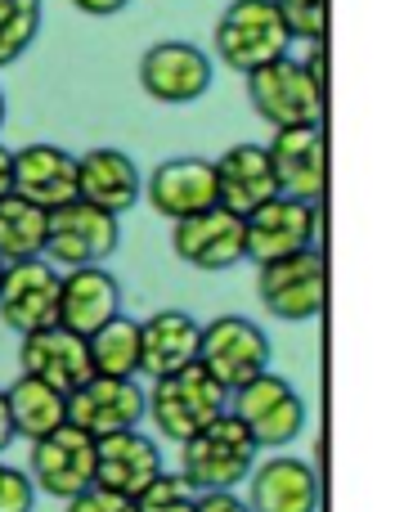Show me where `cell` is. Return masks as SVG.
<instances>
[{"label": "cell", "instance_id": "6da1fadb", "mask_svg": "<svg viewBox=\"0 0 404 512\" xmlns=\"http://www.w3.org/2000/svg\"><path fill=\"white\" fill-rule=\"evenodd\" d=\"M256 463V441L234 409H220L207 427L180 441V477L198 490H234Z\"/></svg>", "mask_w": 404, "mask_h": 512}, {"label": "cell", "instance_id": "7a4b0ae2", "mask_svg": "<svg viewBox=\"0 0 404 512\" xmlns=\"http://www.w3.org/2000/svg\"><path fill=\"white\" fill-rule=\"evenodd\" d=\"M144 400H149V414L144 418H153V427H158L167 441L180 445V441H189L198 427H207L220 409H229V387L216 382L194 360L176 373L153 378V391H144Z\"/></svg>", "mask_w": 404, "mask_h": 512}, {"label": "cell", "instance_id": "3957f363", "mask_svg": "<svg viewBox=\"0 0 404 512\" xmlns=\"http://www.w3.org/2000/svg\"><path fill=\"white\" fill-rule=\"evenodd\" d=\"M216 59L234 72H252L261 63L279 59L292 50V36L283 27V14L274 0H229L225 14L216 18Z\"/></svg>", "mask_w": 404, "mask_h": 512}, {"label": "cell", "instance_id": "277c9868", "mask_svg": "<svg viewBox=\"0 0 404 512\" xmlns=\"http://www.w3.org/2000/svg\"><path fill=\"white\" fill-rule=\"evenodd\" d=\"M256 292H261V306L274 319H319L328 301V261L319 248H301L288 256H274V261L256 265Z\"/></svg>", "mask_w": 404, "mask_h": 512}, {"label": "cell", "instance_id": "5b68a950", "mask_svg": "<svg viewBox=\"0 0 404 512\" xmlns=\"http://www.w3.org/2000/svg\"><path fill=\"white\" fill-rule=\"evenodd\" d=\"M122 216L104 212V207L86 203V198H68V203L50 207V230H45V261L59 270H77V265H104L122 243Z\"/></svg>", "mask_w": 404, "mask_h": 512}, {"label": "cell", "instance_id": "8992f818", "mask_svg": "<svg viewBox=\"0 0 404 512\" xmlns=\"http://www.w3.org/2000/svg\"><path fill=\"white\" fill-rule=\"evenodd\" d=\"M229 400H234V414L243 418V427L252 432L256 450H283L306 427V400L297 396V387L288 378H279L270 369H261L243 387H234Z\"/></svg>", "mask_w": 404, "mask_h": 512}, {"label": "cell", "instance_id": "52a82bcc", "mask_svg": "<svg viewBox=\"0 0 404 512\" xmlns=\"http://www.w3.org/2000/svg\"><path fill=\"white\" fill-rule=\"evenodd\" d=\"M247 99H252L256 117L270 126H301V122H324V90L306 72V63L279 54V59L261 63V68L243 72Z\"/></svg>", "mask_w": 404, "mask_h": 512}, {"label": "cell", "instance_id": "ba28073f", "mask_svg": "<svg viewBox=\"0 0 404 512\" xmlns=\"http://www.w3.org/2000/svg\"><path fill=\"white\" fill-rule=\"evenodd\" d=\"M198 364L234 391L261 369H270V337L243 315H216L198 328Z\"/></svg>", "mask_w": 404, "mask_h": 512}, {"label": "cell", "instance_id": "9c48e42d", "mask_svg": "<svg viewBox=\"0 0 404 512\" xmlns=\"http://www.w3.org/2000/svg\"><path fill=\"white\" fill-rule=\"evenodd\" d=\"M319 212L315 203H301L288 194H270L243 216V261H274L301 248H315Z\"/></svg>", "mask_w": 404, "mask_h": 512}, {"label": "cell", "instance_id": "30bf717a", "mask_svg": "<svg viewBox=\"0 0 404 512\" xmlns=\"http://www.w3.org/2000/svg\"><path fill=\"white\" fill-rule=\"evenodd\" d=\"M265 153H270L279 194L301 198V203H319L328 194V140L319 122L274 126V140L265 144Z\"/></svg>", "mask_w": 404, "mask_h": 512}, {"label": "cell", "instance_id": "8fae6325", "mask_svg": "<svg viewBox=\"0 0 404 512\" xmlns=\"http://www.w3.org/2000/svg\"><path fill=\"white\" fill-rule=\"evenodd\" d=\"M32 486L41 495L72 499L77 490L95 486V436L81 432L77 423H59L54 432L32 441Z\"/></svg>", "mask_w": 404, "mask_h": 512}, {"label": "cell", "instance_id": "7c38bea8", "mask_svg": "<svg viewBox=\"0 0 404 512\" xmlns=\"http://www.w3.org/2000/svg\"><path fill=\"white\" fill-rule=\"evenodd\" d=\"M59 279L63 270L50 265L45 256L9 261L5 279H0V319H5V328H14L23 337L36 333V328L59 324Z\"/></svg>", "mask_w": 404, "mask_h": 512}, {"label": "cell", "instance_id": "4fadbf2b", "mask_svg": "<svg viewBox=\"0 0 404 512\" xmlns=\"http://www.w3.org/2000/svg\"><path fill=\"white\" fill-rule=\"evenodd\" d=\"M171 248L185 265H194L202 274H220L234 270L243 261V216L229 212L225 203H211L194 216L171 221Z\"/></svg>", "mask_w": 404, "mask_h": 512}, {"label": "cell", "instance_id": "5bb4252c", "mask_svg": "<svg viewBox=\"0 0 404 512\" xmlns=\"http://www.w3.org/2000/svg\"><path fill=\"white\" fill-rule=\"evenodd\" d=\"M211 54L194 41H158L140 54V90L158 104H194L211 90Z\"/></svg>", "mask_w": 404, "mask_h": 512}, {"label": "cell", "instance_id": "9a60e30c", "mask_svg": "<svg viewBox=\"0 0 404 512\" xmlns=\"http://www.w3.org/2000/svg\"><path fill=\"white\" fill-rule=\"evenodd\" d=\"M149 414L144 387L135 378H108V373H90L81 387L68 391V423H77L90 436H108L122 427H140Z\"/></svg>", "mask_w": 404, "mask_h": 512}, {"label": "cell", "instance_id": "2e32d148", "mask_svg": "<svg viewBox=\"0 0 404 512\" xmlns=\"http://www.w3.org/2000/svg\"><path fill=\"white\" fill-rule=\"evenodd\" d=\"M18 369L32 373V378H45L50 387H59L68 396L72 387L90 378V346L81 333L63 324H50V328H36V333H23L18 342Z\"/></svg>", "mask_w": 404, "mask_h": 512}, {"label": "cell", "instance_id": "e0dca14e", "mask_svg": "<svg viewBox=\"0 0 404 512\" xmlns=\"http://www.w3.org/2000/svg\"><path fill=\"white\" fill-rule=\"evenodd\" d=\"M144 198L158 216L180 221V216H194L202 207L216 203V167L207 158H167L149 171L144 180Z\"/></svg>", "mask_w": 404, "mask_h": 512}, {"label": "cell", "instance_id": "ac0fdd59", "mask_svg": "<svg viewBox=\"0 0 404 512\" xmlns=\"http://www.w3.org/2000/svg\"><path fill=\"white\" fill-rule=\"evenodd\" d=\"M247 508L252 512H319V477L310 463L274 454L247 472Z\"/></svg>", "mask_w": 404, "mask_h": 512}, {"label": "cell", "instance_id": "d6986e66", "mask_svg": "<svg viewBox=\"0 0 404 512\" xmlns=\"http://www.w3.org/2000/svg\"><path fill=\"white\" fill-rule=\"evenodd\" d=\"M162 472V450L140 432V427H122V432L95 436V481L122 495H140L153 477Z\"/></svg>", "mask_w": 404, "mask_h": 512}, {"label": "cell", "instance_id": "ffe728a7", "mask_svg": "<svg viewBox=\"0 0 404 512\" xmlns=\"http://www.w3.org/2000/svg\"><path fill=\"white\" fill-rule=\"evenodd\" d=\"M122 310V283L104 270V265H77L63 270L59 279V324L72 333L90 337L99 324Z\"/></svg>", "mask_w": 404, "mask_h": 512}, {"label": "cell", "instance_id": "44dd1931", "mask_svg": "<svg viewBox=\"0 0 404 512\" xmlns=\"http://www.w3.org/2000/svg\"><path fill=\"white\" fill-rule=\"evenodd\" d=\"M9 189L50 212V207L77 198V158L68 149H59V144H27V149L14 153Z\"/></svg>", "mask_w": 404, "mask_h": 512}, {"label": "cell", "instance_id": "7402d4cb", "mask_svg": "<svg viewBox=\"0 0 404 512\" xmlns=\"http://www.w3.org/2000/svg\"><path fill=\"white\" fill-rule=\"evenodd\" d=\"M140 167L122 149H90L77 158V198L122 216L140 203Z\"/></svg>", "mask_w": 404, "mask_h": 512}, {"label": "cell", "instance_id": "603a6c76", "mask_svg": "<svg viewBox=\"0 0 404 512\" xmlns=\"http://www.w3.org/2000/svg\"><path fill=\"white\" fill-rule=\"evenodd\" d=\"M211 167H216V203H225L229 212H238V216H247L270 194H279L265 144H234V149H225Z\"/></svg>", "mask_w": 404, "mask_h": 512}, {"label": "cell", "instance_id": "cb8c5ba5", "mask_svg": "<svg viewBox=\"0 0 404 512\" xmlns=\"http://www.w3.org/2000/svg\"><path fill=\"white\" fill-rule=\"evenodd\" d=\"M198 319L189 310H158L140 324V373L162 378L198 360Z\"/></svg>", "mask_w": 404, "mask_h": 512}, {"label": "cell", "instance_id": "d4e9b609", "mask_svg": "<svg viewBox=\"0 0 404 512\" xmlns=\"http://www.w3.org/2000/svg\"><path fill=\"white\" fill-rule=\"evenodd\" d=\"M5 405L14 436H27V441L68 423V396L59 387H50L45 378H32V373H23V378H14V387H5Z\"/></svg>", "mask_w": 404, "mask_h": 512}, {"label": "cell", "instance_id": "484cf974", "mask_svg": "<svg viewBox=\"0 0 404 512\" xmlns=\"http://www.w3.org/2000/svg\"><path fill=\"white\" fill-rule=\"evenodd\" d=\"M45 230H50V212L36 207L23 194H0V261H27V256L45 252Z\"/></svg>", "mask_w": 404, "mask_h": 512}, {"label": "cell", "instance_id": "4316f807", "mask_svg": "<svg viewBox=\"0 0 404 512\" xmlns=\"http://www.w3.org/2000/svg\"><path fill=\"white\" fill-rule=\"evenodd\" d=\"M90 346V369L108 373V378H140V324L117 310L108 324H99L86 337Z\"/></svg>", "mask_w": 404, "mask_h": 512}, {"label": "cell", "instance_id": "83f0119b", "mask_svg": "<svg viewBox=\"0 0 404 512\" xmlns=\"http://www.w3.org/2000/svg\"><path fill=\"white\" fill-rule=\"evenodd\" d=\"M41 32V0H0V68L27 54Z\"/></svg>", "mask_w": 404, "mask_h": 512}, {"label": "cell", "instance_id": "f1b7e54d", "mask_svg": "<svg viewBox=\"0 0 404 512\" xmlns=\"http://www.w3.org/2000/svg\"><path fill=\"white\" fill-rule=\"evenodd\" d=\"M198 490L185 477H171L167 468L149 481V486L135 495V512H194Z\"/></svg>", "mask_w": 404, "mask_h": 512}, {"label": "cell", "instance_id": "f546056e", "mask_svg": "<svg viewBox=\"0 0 404 512\" xmlns=\"http://www.w3.org/2000/svg\"><path fill=\"white\" fill-rule=\"evenodd\" d=\"M283 14V27H288L292 41H324L328 32V0H274Z\"/></svg>", "mask_w": 404, "mask_h": 512}, {"label": "cell", "instance_id": "4dcf8cb0", "mask_svg": "<svg viewBox=\"0 0 404 512\" xmlns=\"http://www.w3.org/2000/svg\"><path fill=\"white\" fill-rule=\"evenodd\" d=\"M36 508V486L23 468L0 463V512H32Z\"/></svg>", "mask_w": 404, "mask_h": 512}, {"label": "cell", "instance_id": "1f68e13d", "mask_svg": "<svg viewBox=\"0 0 404 512\" xmlns=\"http://www.w3.org/2000/svg\"><path fill=\"white\" fill-rule=\"evenodd\" d=\"M68 504V512H135V499L122 495V490H108V486H86L77 490L72 499H63Z\"/></svg>", "mask_w": 404, "mask_h": 512}, {"label": "cell", "instance_id": "d6a6232c", "mask_svg": "<svg viewBox=\"0 0 404 512\" xmlns=\"http://www.w3.org/2000/svg\"><path fill=\"white\" fill-rule=\"evenodd\" d=\"M194 512H252L247 499H238L234 490H202L194 499Z\"/></svg>", "mask_w": 404, "mask_h": 512}, {"label": "cell", "instance_id": "836d02e7", "mask_svg": "<svg viewBox=\"0 0 404 512\" xmlns=\"http://www.w3.org/2000/svg\"><path fill=\"white\" fill-rule=\"evenodd\" d=\"M72 5H77L81 14H90V18H113V14H122L131 0H72Z\"/></svg>", "mask_w": 404, "mask_h": 512}, {"label": "cell", "instance_id": "e575fe53", "mask_svg": "<svg viewBox=\"0 0 404 512\" xmlns=\"http://www.w3.org/2000/svg\"><path fill=\"white\" fill-rule=\"evenodd\" d=\"M9 441H14V423H9V405H5V391H0V454L9 450Z\"/></svg>", "mask_w": 404, "mask_h": 512}, {"label": "cell", "instance_id": "d590c367", "mask_svg": "<svg viewBox=\"0 0 404 512\" xmlns=\"http://www.w3.org/2000/svg\"><path fill=\"white\" fill-rule=\"evenodd\" d=\"M9 176H14V153L0 144V194H9Z\"/></svg>", "mask_w": 404, "mask_h": 512}, {"label": "cell", "instance_id": "8d00e7d4", "mask_svg": "<svg viewBox=\"0 0 404 512\" xmlns=\"http://www.w3.org/2000/svg\"><path fill=\"white\" fill-rule=\"evenodd\" d=\"M0 126H5V90H0Z\"/></svg>", "mask_w": 404, "mask_h": 512}, {"label": "cell", "instance_id": "74e56055", "mask_svg": "<svg viewBox=\"0 0 404 512\" xmlns=\"http://www.w3.org/2000/svg\"><path fill=\"white\" fill-rule=\"evenodd\" d=\"M0 279H5V261H0Z\"/></svg>", "mask_w": 404, "mask_h": 512}]
</instances>
